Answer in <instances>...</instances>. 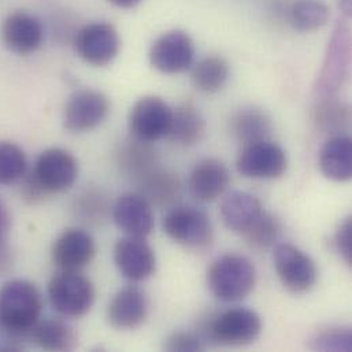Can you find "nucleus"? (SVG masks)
I'll list each match as a JSON object with an SVG mask.
<instances>
[{
    "instance_id": "f257e3e1",
    "label": "nucleus",
    "mask_w": 352,
    "mask_h": 352,
    "mask_svg": "<svg viewBox=\"0 0 352 352\" xmlns=\"http://www.w3.org/2000/svg\"><path fill=\"white\" fill-rule=\"evenodd\" d=\"M221 218L228 229L240 234L254 250L273 247L281 233L280 221L247 192L234 190L226 195L221 204Z\"/></svg>"
},
{
    "instance_id": "f03ea898",
    "label": "nucleus",
    "mask_w": 352,
    "mask_h": 352,
    "mask_svg": "<svg viewBox=\"0 0 352 352\" xmlns=\"http://www.w3.org/2000/svg\"><path fill=\"white\" fill-rule=\"evenodd\" d=\"M38 288L26 280H11L0 288V327L10 339L30 338L43 313Z\"/></svg>"
},
{
    "instance_id": "7ed1b4c3",
    "label": "nucleus",
    "mask_w": 352,
    "mask_h": 352,
    "mask_svg": "<svg viewBox=\"0 0 352 352\" xmlns=\"http://www.w3.org/2000/svg\"><path fill=\"white\" fill-rule=\"evenodd\" d=\"M256 284L252 262L241 255L229 254L212 262L207 272V285L221 302L233 303L247 298Z\"/></svg>"
},
{
    "instance_id": "20e7f679",
    "label": "nucleus",
    "mask_w": 352,
    "mask_h": 352,
    "mask_svg": "<svg viewBox=\"0 0 352 352\" xmlns=\"http://www.w3.org/2000/svg\"><path fill=\"white\" fill-rule=\"evenodd\" d=\"M48 298L60 316L81 318L91 311L96 299L92 281L80 272H60L48 284Z\"/></svg>"
},
{
    "instance_id": "39448f33",
    "label": "nucleus",
    "mask_w": 352,
    "mask_h": 352,
    "mask_svg": "<svg viewBox=\"0 0 352 352\" xmlns=\"http://www.w3.org/2000/svg\"><path fill=\"white\" fill-rule=\"evenodd\" d=\"M162 226L173 241L189 250H204L214 239L208 215L192 206H177L168 211Z\"/></svg>"
},
{
    "instance_id": "423d86ee",
    "label": "nucleus",
    "mask_w": 352,
    "mask_h": 352,
    "mask_svg": "<svg viewBox=\"0 0 352 352\" xmlns=\"http://www.w3.org/2000/svg\"><path fill=\"white\" fill-rule=\"evenodd\" d=\"M74 50L88 65L103 67L110 65L120 54L121 38L117 29L109 22H91L84 25L74 36Z\"/></svg>"
},
{
    "instance_id": "0eeeda50",
    "label": "nucleus",
    "mask_w": 352,
    "mask_h": 352,
    "mask_svg": "<svg viewBox=\"0 0 352 352\" xmlns=\"http://www.w3.org/2000/svg\"><path fill=\"white\" fill-rule=\"evenodd\" d=\"M236 168L247 178L274 179L287 172L288 158L281 146L266 139L243 144L236 160Z\"/></svg>"
},
{
    "instance_id": "6e6552de",
    "label": "nucleus",
    "mask_w": 352,
    "mask_h": 352,
    "mask_svg": "<svg viewBox=\"0 0 352 352\" xmlns=\"http://www.w3.org/2000/svg\"><path fill=\"white\" fill-rule=\"evenodd\" d=\"M173 109L160 96L139 99L129 114V131L143 143H155L168 138Z\"/></svg>"
},
{
    "instance_id": "1a4fd4ad",
    "label": "nucleus",
    "mask_w": 352,
    "mask_h": 352,
    "mask_svg": "<svg viewBox=\"0 0 352 352\" xmlns=\"http://www.w3.org/2000/svg\"><path fill=\"white\" fill-rule=\"evenodd\" d=\"M274 267L281 284L292 294H306L317 283L316 262L300 248L281 243L274 248Z\"/></svg>"
},
{
    "instance_id": "9d476101",
    "label": "nucleus",
    "mask_w": 352,
    "mask_h": 352,
    "mask_svg": "<svg viewBox=\"0 0 352 352\" xmlns=\"http://www.w3.org/2000/svg\"><path fill=\"white\" fill-rule=\"evenodd\" d=\"M210 338L225 346H248L262 332L258 313L245 307H234L217 316L210 324Z\"/></svg>"
},
{
    "instance_id": "9b49d317",
    "label": "nucleus",
    "mask_w": 352,
    "mask_h": 352,
    "mask_svg": "<svg viewBox=\"0 0 352 352\" xmlns=\"http://www.w3.org/2000/svg\"><path fill=\"white\" fill-rule=\"evenodd\" d=\"M110 102L96 89L76 91L63 109V125L73 133H84L98 128L107 118Z\"/></svg>"
},
{
    "instance_id": "f8f14e48",
    "label": "nucleus",
    "mask_w": 352,
    "mask_h": 352,
    "mask_svg": "<svg viewBox=\"0 0 352 352\" xmlns=\"http://www.w3.org/2000/svg\"><path fill=\"white\" fill-rule=\"evenodd\" d=\"M148 56L153 67L158 72L178 74L192 67L195 45L185 32L170 30L153 43Z\"/></svg>"
},
{
    "instance_id": "ddd939ff",
    "label": "nucleus",
    "mask_w": 352,
    "mask_h": 352,
    "mask_svg": "<svg viewBox=\"0 0 352 352\" xmlns=\"http://www.w3.org/2000/svg\"><path fill=\"white\" fill-rule=\"evenodd\" d=\"M32 173L50 195H54L74 185L78 177V164L69 151L48 148L37 157Z\"/></svg>"
},
{
    "instance_id": "4468645a",
    "label": "nucleus",
    "mask_w": 352,
    "mask_h": 352,
    "mask_svg": "<svg viewBox=\"0 0 352 352\" xmlns=\"http://www.w3.org/2000/svg\"><path fill=\"white\" fill-rule=\"evenodd\" d=\"M0 36L8 51L18 55H29L41 47L44 26L34 14L16 10L3 19Z\"/></svg>"
},
{
    "instance_id": "2eb2a0df",
    "label": "nucleus",
    "mask_w": 352,
    "mask_h": 352,
    "mask_svg": "<svg viewBox=\"0 0 352 352\" xmlns=\"http://www.w3.org/2000/svg\"><path fill=\"white\" fill-rule=\"evenodd\" d=\"M114 262L120 273L131 281H143L157 269V258L146 237L128 236L114 247Z\"/></svg>"
},
{
    "instance_id": "dca6fc26",
    "label": "nucleus",
    "mask_w": 352,
    "mask_h": 352,
    "mask_svg": "<svg viewBox=\"0 0 352 352\" xmlns=\"http://www.w3.org/2000/svg\"><path fill=\"white\" fill-rule=\"evenodd\" d=\"M96 255L92 236L80 228L66 229L54 243L52 261L60 272H80Z\"/></svg>"
},
{
    "instance_id": "f3484780",
    "label": "nucleus",
    "mask_w": 352,
    "mask_h": 352,
    "mask_svg": "<svg viewBox=\"0 0 352 352\" xmlns=\"http://www.w3.org/2000/svg\"><path fill=\"white\" fill-rule=\"evenodd\" d=\"M116 225L128 236L147 237L154 229V211L151 203L142 193L121 195L113 207Z\"/></svg>"
},
{
    "instance_id": "a211bd4d",
    "label": "nucleus",
    "mask_w": 352,
    "mask_h": 352,
    "mask_svg": "<svg viewBox=\"0 0 352 352\" xmlns=\"http://www.w3.org/2000/svg\"><path fill=\"white\" fill-rule=\"evenodd\" d=\"M150 303L147 295L138 287H125L111 299L107 318L113 328L118 331H132L147 320Z\"/></svg>"
},
{
    "instance_id": "6ab92c4d",
    "label": "nucleus",
    "mask_w": 352,
    "mask_h": 352,
    "mask_svg": "<svg viewBox=\"0 0 352 352\" xmlns=\"http://www.w3.org/2000/svg\"><path fill=\"white\" fill-rule=\"evenodd\" d=\"M230 173L218 160L207 158L196 164L188 179L189 193L199 201H212L228 189Z\"/></svg>"
},
{
    "instance_id": "aec40b11",
    "label": "nucleus",
    "mask_w": 352,
    "mask_h": 352,
    "mask_svg": "<svg viewBox=\"0 0 352 352\" xmlns=\"http://www.w3.org/2000/svg\"><path fill=\"white\" fill-rule=\"evenodd\" d=\"M320 168L322 175L332 181L344 182L351 179V139L342 135L331 138L320 153Z\"/></svg>"
},
{
    "instance_id": "412c9836",
    "label": "nucleus",
    "mask_w": 352,
    "mask_h": 352,
    "mask_svg": "<svg viewBox=\"0 0 352 352\" xmlns=\"http://www.w3.org/2000/svg\"><path fill=\"white\" fill-rule=\"evenodd\" d=\"M30 339L45 351H70L77 346V333L59 318L40 320L33 328Z\"/></svg>"
},
{
    "instance_id": "4be33fe9",
    "label": "nucleus",
    "mask_w": 352,
    "mask_h": 352,
    "mask_svg": "<svg viewBox=\"0 0 352 352\" xmlns=\"http://www.w3.org/2000/svg\"><path fill=\"white\" fill-rule=\"evenodd\" d=\"M206 132V122L200 111L189 104H181L173 109L172 125L168 139L179 146H193L199 143Z\"/></svg>"
},
{
    "instance_id": "5701e85b",
    "label": "nucleus",
    "mask_w": 352,
    "mask_h": 352,
    "mask_svg": "<svg viewBox=\"0 0 352 352\" xmlns=\"http://www.w3.org/2000/svg\"><path fill=\"white\" fill-rule=\"evenodd\" d=\"M230 129L239 142L248 144L269 139L272 133V121L261 109L247 107L239 110L233 116Z\"/></svg>"
},
{
    "instance_id": "b1692460",
    "label": "nucleus",
    "mask_w": 352,
    "mask_h": 352,
    "mask_svg": "<svg viewBox=\"0 0 352 352\" xmlns=\"http://www.w3.org/2000/svg\"><path fill=\"white\" fill-rule=\"evenodd\" d=\"M230 76L229 63L222 56H207L199 60L190 72V81L196 89L204 94L221 91Z\"/></svg>"
},
{
    "instance_id": "393cba45",
    "label": "nucleus",
    "mask_w": 352,
    "mask_h": 352,
    "mask_svg": "<svg viewBox=\"0 0 352 352\" xmlns=\"http://www.w3.org/2000/svg\"><path fill=\"white\" fill-rule=\"evenodd\" d=\"M331 16L329 7L322 0H296L289 10V21L295 29L311 32L322 28Z\"/></svg>"
},
{
    "instance_id": "a878e982",
    "label": "nucleus",
    "mask_w": 352,
    "mask_h": 352,
    "mask_svg": "<svg viewBox=\"0 0 352 352\" xmlns=\"http://www.w3.org/2000/svg\"><path fill=\"white\" fill-rule=\"evenodd\" d=\"M140 185L143 188L142 195L150 203H168L176 197L179 190V184L175 175L157 169L140 178Z\"/></svg>"
},
{
    "instance_id": "bb28decb",
    "label": "nucleus",
    "mask_w": 352,
    "mask_h": 352,
    "mask_svg": "<svg viewBox=\"0 0 352 352\" xmlns=\"http://www.w3.org/2000/svg\"><path fill=\"white\" fill-rule=\"evenodd\" d=\"M26 155L11 142H0V185L19 181L26 173Z\"/></svg>"
},
{
    "instance_id": "cd10ccee",
    "label": "nucleus",
    "mask_w": 352,
    "mask_h": 352,
    "mask_svg": "<svg viewBox=\"0 0 352 352\" xmlns=\"http://www.w3.org/2000/svg\"><path fill=\"white\" fill-rule=\"evenodd\" d=\"M311 349L318 351H351V329L343 327H328L321 329L311 339Z\"/></svg>"
},
{
    "instance_id": "c85d7f7f",
    "label": "nucleus",
    "mask_w": 352,
    "mask_h": 352,
    "mask_svg": "<svg viewBox=\"0 0 352 352\" xmlns=\"http://www.w3.org/2000/svg\"><path fill=\"white\" fill-rule=\"evenodd\" d=\"M316 114V121L318 126L327 132H338L349 122L347 109H343L339 103L325 102L317 107Z\"/></svg>"
},
{
    "instance_id": "c756f323",
    "label": "nucleus",
    "mask_w": 352,
    "mask_h": 352,
    "mask_svg": "<svg viewBox=\"0 0 352 352\" xmlns=\"http://www.w3.org/2000/svg\"><path fill=\"white\" fill-rule=\"evenodd\" d=\"M333 245L344 263L352 266V219L350 217L338 228L333 237Z\"/></svg>"
},
{
    "instance_id": "7c9ffc66",
    "label": "nucleus",
    "mask_w": 352,
    "mask_h": 352,
    "mask_svg": "<svg viewBox=\"0 0 352 352\" xmlns=\"http://www.w3.org/2000/svg\"><path fill=\"white\" fill-rule=\"evenodd\" d=\"M164 349L166 351H200L203 346L199 338L195 336L193 333L175 332L166 339Z\"/></svg>"
},
{
    "instance_id": "2f4dec72",
    "label": "nucleus",
    "mask_w": 352,
    "mask_h": 352,
    "mask_svg": "<svg viewBox=\"0 0 352 352\" xmlns=\"http://www.w3.org/2000/svg\"><path fill=\"white\" fill-rule=\"evenodd\" d=\"M22 179V186H21V192H22V197L30 203H36V201H41L45 197L51 196L43 186L36 179V177L33 176V173H29L21 178Z\"/></svg>"
},
{
    "instance_id": "473e14b6",
    "label": "nucleus",
    "mask_w": 352,
    "mask_h": 352,
    "mask_svg": "<svg viewBox=\"0 0 352 352\" xmlns=\"http://www.w3.org/2000/svg\"><path fill=\"white\" fill-rule=\"evenodd\" d=\"M10 229H11V217L6 204L0 199V247L7 244Z\"/></svg>"
},
{
    "instance_id": "72a5a7b5",
    "label": "nucleus",
    "mask_w": 352,
    "mask_h": 352,
    "mask_svg": "<svg viewBox=\"0 0 352 352\" xmlns=\"http://www.w3.org/2000/svg\"><path fill=\"white\" fill-rule=\"evenodd\" d=\"M12 252L8 247V244L0 247V276L7 273L10 267L12 266Z\"/></svg>"
},
{
    "instance_id": "f704fd0d",
    "label": "nucleus",
    "mask_w": 352,
    "mask_h": 352,
    "mask_svg": "<svg viewBox=\"0 0 352 352\" xmlns=\"http://www.w3.org/2000/svg\"><path fill=\"white\" fill-rule=\"evenodd\" d=\"M109 1L120 8H133L142 3V0H109Z\"/></svg>"
}]
</instances>
